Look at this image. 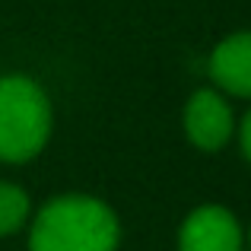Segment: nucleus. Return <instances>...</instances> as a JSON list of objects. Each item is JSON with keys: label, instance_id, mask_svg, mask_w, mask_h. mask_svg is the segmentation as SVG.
I'll list each match as a JSON object with an SVG mask.
<instances>
[{"label": "nucleus", "instance_id": "1", "mask_svg": "<svg viewBox=\"0 0 251 251\" xmlns=\"http://www.w3.org/2000/svg\"><path fill=\"white\" fill-rule=\"evenodd\" d=\"M118 213L92 194H57L29 229V251H118Z\"/></svg>", "mask_w": 251, "mask_h": 251}, {"label": "nucleus", "instance_id": "4", "mask_svg": "<svg viewBox=\"0 0 251 251\" xmlns=\"http://www.w3.org/2000/svg\"><path fill=\"white\" fill-rule=\"evenodd\" d=\"M232 130H235L232 108L220 89L191 92L188 105H184V134H188L191 147L203 150V153H216L229 143Z\"/></svg>", "mask_w": 251, "mask_h": 251}, {"label": "nucleus", "instance_id": "5", "mask_svg": "<svg viewBox=\"0 0 251 251\" xmlns=\"http://www.w3.org/2000/svg\"><path fill=\"white\" fill-rule=\"evenodd\" d=\"M210 80L226 96L251 99V32H235L210 51Z\"/></svg>", "mask_w": 251, "mask_h": 251}, {"label": "nucleus", "instance_id": "6", "mask_svg": "<svg viewBox=\"0 0 251 251\" xmlns=\"http://www.w3.org/2000/svg\"><path fill=\"white\" fill-rule=\"evenodd\" d=\"M32 216V203L25 188L13 181H0V239L19 232Z\"/></svg>", "mask_w": 251, "mask_h": 251}, {"label": "nucleus", "instance_id": "3", "mask_svg": "<svg viewBox=\"0 0 251 251\" xmlns=\"http://www.w3.org/2000/svg\"><path fill=\"white\" fill-rule=\"evenodd\" d=\"M245 232L232 210L203 203L184 216L178 229V251H242Z\"/></svg>", "mask_w": 251, "mask_h": 251}, {"label": "nucleus", "instance_id": "2", "mask_svg": "<svg viewBox=\"0 0 251 251\" xmlns=\"http://www.w3.org/2000/svg\"><path fill=\"white\" fill-rule=\"evenodd\" d=\"M51 99L29 76H0V162H29L51 140Z\"/></svg>", "mask_w": 251, "mask_h": 251}, {"label": "nucleus", "instance_id": "8", "mask_svg": "<svg viewBox=\"0 0 251 251\" xmlns=\"http://www.w3.org/2000/svg\"><path fill=\"white\" fill-rule=\"evenodd\" d=\"M248 248H251V232H248Z\"/></svg>", "mask_w": 251, "mask_h": 251}, {"label": "nucleus", "instance_id": "7", "mask_svg": "<svg viewBox=\"0 0 251 251\" xmlns=\"http://www.w3.org/2000/svg\"><path fill=\"white\" fill-rule=\"evenodd\" d=\"M239 143H242V153H245V159L251 162V111L245 115V121H242V127H239Z\"/></svg>", "mask_w": 251, "mask_h": 251}]
</instances>
